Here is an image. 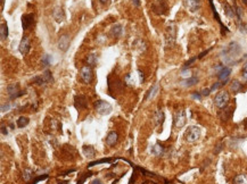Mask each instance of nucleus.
I'll return each instance as SVG.
<instances>
[{
	"instance_id": "46",
	"label": "nucleus",
	"mask_w": 247,
	"mask_h": 184,
	"mask_svg": "<svg viewBox=\"0 0 247 184\" xmlns=\"http://www.w3.org/2000/svg\"><path fill=\"white\" fill-rule=\"evenodd\" d=\"M132 2H133V5L137 6V7L140 6V0H132Z\"/></svg>"
},
{
	"instance_id": "50",
	"label": "nucleus",
	"mask_w": 247,
	"mask_h": 184,
	"mask_svg": "<svg viewBox=\"0 0 247 184\" xmlns=\"http://www.w3.org/2000/svg\"><path fill=\"white\" fill-rule=\"evenodd\" d=\"M117 181H118V180H116V181H115V182H113L112 184H116V182H117Z\"/></svg>"
},
{
	"instance_id": "49",
	"label": "nucleus",
	"mask_w": 247,
	"mask_h": 184,
	"mask_svg": "<svg viewBox=\"0 0 247 184\" xmlns=\"http://www.w3.org/2000/svg\"><path fill=\"white\" fill-rule=\"evenodd\" d=\"M242 1H244V4H246L247 5V0H242Z\"/></svg>"
},
{
	"instance_id": "18",
	"label": "nucleus",
	"mask_w": 247,
	"mask_h": 184,
	"mask_svg": "<svg viewBox=\"0 0 247 184\" xmlns=\"http://www.w3.org/2000/svg\"><path fill=\"white\" fill-rule=\"evenodd\" d=\"M53 16H54V18L56 19V22L60 23L65 19V13L60 7H56L54 9V11H53Z\"/></svg>"
},
{
	"instance_id": "13",
	"label": "nucleus",
	"mask_w": 247,
	"mask_h": 184,
	"mask_svg": "<svg viewBox=\"0 0 247 184\" xmlns=\"http://www.w3.org/2000/svg\"><path fill=\"white\" fill-rule=\"evenodd\" d=\"M230 74H231V68L228 67V66H224V67H222L220 70L219 74H218V77H219V80H220L223 84H226L227 82H228V80H229Z\"/></svg>"
},
{
	"instance_id": "21",
	"label": "nucleus",
	"mask_w": 247,
	"mask_h": 184,
	"mask_svg": "<svg viewBox=\"0 0 247 184\" xmlns=\"http://www.w3.org/2000/svg\"><path fill=\"white\" fill-rule=\"evenodd\" d=\"M163 151H164L163 147H162L161 144H158V143H156L155 146H153L151 149V153L154 155V156H162V155H163Z\"/></svg>"
},
{
	"instance_id": "47",
	"label": "nucleus",
	"mask_w": 247,
	"mask_h": 184,
	"mask_svg": "<svg viewBox=\"0 0 247 184\" xmlns=\"http://www.w3.org/2000/svg\"><path fill=\"white\" fill-rule=\"evenodd\" d=\"M4 5H5V0H1V10H4Z\"/></svg>"
},
{
	"instance_id": "44",
	"label": "nucleus",
	"mask_w": 247,
	"mask_h": 184,
	"mask_svg": "<svg viewBox=\"0 0 247 184\" xmlns=\"http://www.w3.org/2000/svg\"><path fill=\"white\" fill-rule=\"evenodd\" d=\"M221 149H222V144H219V146H216V149L214 150V153H218V152L220 151Z\"/></svg>"
},
{
	"instance_id": "14",
	"label": "nucleus",
	"mask_w": 247,
	"mask_h": 184,
	"mask_svg": "<svg viewBox=\"0 0 247 184\" xmlns=\"http://www.w3.org/2000/svg\"><path fill=\"white\" fill-rule=\"evenodd\" d=\"M34 23V15L33 14H25L22 16V27L23 30H27L32 26Z\"/></svg>"
},
{
	"instance_id": "8",
	"label": "nucleus",
	"mask_w": 247,
	"mask_h": 184,
	"mask_svg": "<svg viewBox=\"0 0 247 184\" xmlns=\"http://www.w3.org/2000/svg\"><path fill=\"white\" fill-rule=\"evenodd\" d=\"M229 102V94L227 92H219L214 98V103L219 108H224Z\"/></svg>"
},
{
	"instance_id": "32",
	"label": "nucleus",
	"mask_w": 247,
	"mask_h": 184,
	"mask_svg": "<svg viewBox=\"0 0 247 184\" xmlns=\"http://www.w3.org/2000/svg\"><path fill=\"white\" fill-rule=\"evenodd\" d=\"M224 10H226V15H227V16H229V17L237 16V15H236V11L233 10V9H232V8H231V7L228 5V4H226V5H224Z\"/></svg>"
},
{
	"instance_id": "34",
	"label": "nucleus",
	"mask_w": 247,
	"mask_h": 184,
	"mask_svg": "<svg viewBox=\"0 0 247 184\" xmlns=\"http://www.w3.org/2000/svg\"><path fill=\"white\" fill-rule=\"evenodd\" d=\"M222 85H223V83H222V82H216V83L213 84V87L211 88V91H215V90H218V89L221 88Z\"/></svg>"
},
{
	"instance_id": "3",
	"label": "nucleus",
	"mask_w": 247,
	"mask_h": 184,
	"mask_svg": "<svg viewBox=\"0 0 247 184\" xmlns=\"http://www.w3.org/2000/svg\"><path fill=\"white\" fill-rule=\"evenodd\" d=\"M54 79H53V74L49 70H46L42 73V75L35 76L32 80V82L37 85H46L49 83H53Z\"/></svg>"
},
{
	"instance_id": "20",
	"label": "nucleus",
	"mask_w": 247,
	"mask_h": 184,
	"mask_svg": "<svg viewBox=\"0 0 247 184\" xmlns=\"http://www.w3.org/2000/svg\"><path fill=\"white\" fill-rule=\"evenodd\" d=\"M82 151H83V155H84L87 158H92L95 157V155H96V151H95V149H93L92 146H87V144L83 146Z\"/></svg>"
},
{
	"instance_id": "40",
	"label": "nucleus",
	"mask_w": 247,
	"mask_h": 184,
	"mask_svg": "<svg viewBox=\"0 0 247 184\" xmlns=\"http://www.w3.org/2000/svg\"><path fill=\"white\" fill-rule=\"evenodd\" d=\"M193 98H195V99H200L202 98V93H198V92H194L193 93Z\"/></svg>"
},
{
	"instance_id": "33",
	"label": "nucleus",
	"mask_w": 247,
	"mask_h": 184,
	"mask_svg": "<svg viewBox=\"0 0 247 184\" xmlns=\"http://www.w3.org/2000/svg\"><path fill=\"white\" fill-rule=\"evenodd\" d=\"M50 63H51V57H50L49 55H44V56L42 57V59H41V64H42V66L48 67V66L50 65Z\"/></svg>"
},
{
	"instance_id": "16",
	"label": "nucleus",
	"mask_w": 247,
	"mask_h": 184,
	"mask_svg": "<svg viewBox=\"0 0 247 184\" xmlns=\"http://www.w3.org/2000/svg\"><path fill=\"white\" fill-rule=\"evenodd\" d=\"M121 157H113V158H102V159H99V160H93V162H90L89 164H88V168H91L93 167V166H96V165H100V164H104V162H106V164H112L113 162H115L116 159H120Z\"/></svg>"
},
{
	"instance_id": "2",
	"label": "nucleus",
	"mask_w": 247,
	"mask_h": 184,
	"mask_svg": "<svg viewBox=\"0 0 247 184\" xmlns=\"http://www.w3.org/2000/svg\"><path fill=\"white\" fill-rule=\"evenodd\" d=\"M177 39V27L174 23H170L165 30V43L167 48H171L175 43Z\"/></svg>"
},
{
	"instance_id": "29",
	"label": "nucleus",
	"mask_w": 247,
	"mask_h": 184,
	"mask_svg": "<svg viewBox=\"0 0 247 184\" xmlns=\"http://www.w3.org/2000/svg\"><path fill=\"white\" fill-rule=\"evenodd\" d=\"M242 83H239L238 81H233L232 83H231V91L235 92V93H237V92H239L240 90H242Z\"/></svg>"
},
{
	"instance_id": "39",
	"label": "nucleus",
	"mask_w": 247,
	"mask_h": 184,
	"mask_svg": "<svg viewBox=\"0 0 247 184\" xmlns=\"http://www.w3.org/2000/svg\"><path fill=\"white\" fill-rule=\"evenodd\" d=\"M9 108H11V105H2V106H1V111H2V113L8 111Z\"/></svg>"
},
{
	"instance_id": "12",
	"label": "nucleus",
	"mask_w": 247,
	"mask_h": 184,
	"mask_svg": "<svg viewBox=\"0 0 247 184\" xmlns=\"http://www.w3.org/2000/svg\"><path fill=\"white\" fill-rule=\"evenodd\" d=\"M31 49V42H30V39L27 37H24V38L21 40L20 42V47H18V50L22 55H27L29 51Z\"/></svg>"
},
{
	"instance_id": "11",
	"label": "nucleus",
	"mask_w": 247,
	"mask_h": 184,
	"mask_svg": "<svg viewBox=\"0 0 247 184\" xmlns=\"http://www.w3.org/2000/svg\"><path fill=\"white\" fill-rule=\"evenodd\" d=\"M81 79L83 80V81L86 82V83H91L92 81V68L91 66H83L82 68H81Z\"/></svg>"
},
{
	"instance_id": "26",
	"label": "nucleus",
	"mask_w": 247,
	"mask_h": 184,
	"mask_svg": "<svg viewBox=\"0 0 247 184\" xmlns=\"http://www.w3.org/2000/svg\"><path fill=\"white\" fill-rule=\"evenodd\" d=\"M29 123H30V119L27 118V117H24V116H22V117H20V118L17 119V126H18L20 129H23V127L27 126Z\"/></svg>"
},
{
	"instance_id": "7",
	"label": "nucleus",
	"mask_w": 247,
	"mask_h": 184,
	"mask_svg": "<svg viewBox=\"0 0 247 184\" xmlns=\"http://www.w3.org/2000/svg\"><path fill=\"white\" fill-rule=\"evenodd\" d=\"M7 92H8V94H9L11 100H15L17 98H20L25 94V91H21V90H20V85H18L17 83L9 84V85L7 87Z\"/></svg>"
},
{
	"instance_id": "30",
	"label": "nucleus",
	"mask_w": 247,
	"mask_h": 184,
	"mask_svg": "<svg viewBox=\"0 0 247 184\" xmlns=\"http://www.w3.org/2000/svg\"><path fill=\"white\" fill-rule=\"evenodd\" d=\"M93 175V173L92 172H86V173H83L82 175H81V177L79 180H78V182H76V184H83L84 183V181H86L88 177H90V176H92Z\"/></svg>"
},
{
	"instance_id": "38",
	"label": "nucleus",
	"mask_w": 247,
	"mask_h": 184,
	"mask_svg": "<svg viewBox=\"0 0 247 184\" xmlns=\"http://www.w3.org/2000/svg\"><path fill=\"white\" fill-rule=\"evenodd\" d=\"M31 176H32V175H31V171H25V172H24V179L26 180V181H29Z\"/></svg>"
},
{
	"instance_id": "43",
	"label": "nucleus",
	"mask_w": 247,
	"mask_h": 184,
	"mask_svg": "<svg viewBox=\"0 0 247 184\" xmlns=\"http://www.w3.org/2000/svg\"><path fill=\"white\" fill-rule=\"evenodd\" d=\"M211 49H212V48H211ZM211 49H209V50H205L204 52H202V54H199V56H197V57H198V59H200V58H203V57H204V56H205V55H206V54H209V50H211Z\"/></svg>"
},
{
	"instance_id": "28",
	"label": "nucleus",
	"mask_w": 247,
	"mask_h": 184,
	"mask_svg": "<svg viewBox=\"0 0 247 184\" xmlns=\"http://www.w3.org/2000/svg\"><path fill=\"white\" fill-rule=\"evenodd\" d=\"M197 82H198V77H197V76H193V77H190V79L184 80L182 83L183 85H186V87H191V85H195Z\"/></svg>"
},
{
	"instance_id": "31",
	"label": "nucleus",
	"mask_w": 247,
	"mask_h": 184,
	"mask_svg": "<svg viewBox=\"0 0 247 184\" xmlns=\"http://www.w3.org/2000/svg\"><path fill=\"white\" fill-rule=\"evenodd\" d=\"M87 60H88V64L91 66V67L92 66H96L97 63H98V58H97V56L96 55H92V54L88 56Z\"/></svg>"
},
{
	"instance_id": "24",
	"label": "nucleus",
	"mask_w": 247,
	"mask_h": 184,
	"mask_svg": "<svg viewBox=\"0 0 247 184\" xmlns=\"http://www.w3.org/2000/svg\"><path fill=\"white\" fill-rule=\"evenodd\" d=\"M8 37V27H7V24L2 23L1 26H0V38H1V41H4L5 39H7Z\"/></svg>"
},
{
	"instance_id": "41",
	"label": "nucleus",
	"mask_w": 247,
	"mask_h": 184,
	"mask_svg": "<svg viewBox=\"0 0 247 184\" xmlns=\"http://www.w3.org/2000/svg\"><path fill=\"white\" fill-rule=\"evenodd\" d=\"M209 93H211V89H204L202 91V96H209Z\"/></svg>"
},
{
	"instance_id": "51",
	"label": "nucleus",
	"mask_w": 247,
	"mask_h": 184,
	"mask_svg": "<svg viewBox=\"0 0 247 184\" xmlns=\"http://www.w3.org/2000/svg\"><path fill=\"white\" fill-rule=\"evenodd\" d=\"M246 126H247V122H246Z\"/></svg>"
},
{
	"instance_id": "19",
	"label": "nucleus",
	"mask_w": 247,
	"mask_h": 184,
	"mask_svg": "<svg viewBox=\"0 0 247 184\" xmlns=\"http://www.w3.org/2000/svg\"><path fill=\"white\" fill-rule=\"evenodd\" d=\"M116 141H117V133H116V132H113V131L109 132L107 134V138H106V144L112 147L116 143Z\"/></svg>"
},
{
	"instance_id": "37",
	"label": "nucleus",
	"mask_w": 247,
	"mask_h": 184,
	"mask_svg": "<svg viewBox=\"0 0 247 184\" xmlns=\"http://www.w3.org/2000/svg\"><path fill=\"white\" fill-rule=\"evenodd\" d=\"M196 59H198V57H194V58H191L190 60H188V61H187V63L184 64V68H187V67H189V66L191 65V64H193V63H194V61H195Z\"/></svg>"
},
{
	"instance_id": "36",
	"label": "nucleus",
	"mask_w": 247,
	"mask_h": 184,
	"mask_svg": "<svg viewBox=\"0 0 247 184\" xmlns=\"http://www.w3.org/2000/svg\"><path fill=\"white\" fill-rule=\"evenodd\" d=\"M137 72H138V76H139L140 83H144V81H145V76H144V73H142V72H141L140 70H138Z\"/></svg>"
},
{
	"instance_id": "15",
	"label": "nucleus",
	"mask_w": 247,
	"mask_h": 184,
	"mask_svg": "<svg viewBox=\"0 0 247 184\" xmlns=\"http://www.w3.org/2000/svg\"><path fill=\"white\" fill-rule=\"evenodd\" d=\"M70 47V38L69 35H62L58 40V49L62 51H66Z\"/></svg>"
},
{
	"instance_id": "4",
	"label": "nucleus",
	"mask_w": 247,
	"mask_h": 184,
	"mask_svg": "<svg viewBox=\"0 0 247 184\" xmlns=\"http://www.w3.org/2000/svg\"><path fill=\"white\" fill-rule=\"evenodd\" d=\"M95 110L100 115H108L112 113L113 107L112 105L104 100H97L95 102Z\"/></svg>"
},
{
	"instance_id": "1",
	"label": "nucleus",
	"mask_w": 247,
	"mask_h": 184,
	"mask_svg": "<svg viewBox=\"0 0 247 184\" xmlns=\"http://www.w3.org/2000/svg\"><path fill=\"white\" fill-rule=\"evenodd\" d=\"M240 51H242V48L239 44L237 42H230L229 46L222 52L223 60L226 63H235V59L240 55Z\"/></svg>"
},
{
	"instance_id": "9",
	"label": "nucleus",
	"mask_w": 247,
	"mask_h": 184,
	"mask_svg": "<svg viewBox=\"0 0 247 184\" xmlns=\"http://www.w3.org/2000/svg\"><path fill=\"white\" fill-rule=\"evenodd\" d=\"M186 122H187V117H186L184 110H179L175 114V117H174V125H175V127L181 129V127H183L186 125Z\"/></svg>"
},
{
	"instance_id": "48",
	"label": "nucleus",
	"mask_w": 247,
	"mask_h": 184,
	"mask_svg": "<svg viewBox=\"0 0 247 184\" xmlns=\"http://www.w3.org/2000/svg\"><path fill=\"white\" fill-rule=\"evenodd\" d=\"M100 1H102V4H105V2H106V1H107V0H100Z\"/></svg>"
},
{
	"instance_id": "22",
	"label": "nucleus",
	"mask_w": 247,
	"mask_h": 184,
	"mask_svg": "<svg viewBox=\"0 0 247 184\" xmlns=\"http://www.w3.org/2000/svg\"><path fill=\"white\" fill-rule=\"evenodd\" d=\"M164 118H165L164 113H163L162 110H157V111H156V114H155V116H154V119H155L156 125H162L163 124Z\"/></svg>"
},
{
	"instance_id": "35",
	"label": "nucleus",
	"mask_w": 247,
	"mask_h": 184,
	"mask_svg": "<svg viewBox=\"0 0 247 184\" xmlns=\"http://www.w3.org/2000/svg\"><path fill=\"white\" fill-rule=\"evenodd\" d=\"M242 79L247 82V63H245V65L242 67Z\"/></svg>"
},
{
	"instance_id": "5",
	"label": "nucleus",
	"mask_w": 247,
	"mask_h": 184,
	"mask_svg": "<svg viewBox=\"0 0 247 184\" xmlns=\"http://www.w3.org/2000/svg\"><path fill=\"white\" fill-rule=\"evenodd\" d=\"M151 10L156 15H165L169 10V5L166 0H156L151 5Z\"/></svg>"
},
{
	"instance_id": "27",
	"label": "nucleus",
	"mask_w": 247,
	"mask_h": 184,
	"mask_svg": "<svg viewBox=\"0 0 247 184\" xmlns=\"http://www.w3.org/2000/svg\"><path fill=\"white\" fill-rule=\"evenodd\" d=\"M157 91H158V85H157V84H154V85L149 89V91H148V93H147V96H146L145 99L147 100V99H151V98H154V96L157 93Z\"/></svg>"
},
{
	"instance_id": "10",
	"label": "nucleus",
	"mask_w": 247,
	"mask_h": 184,
	"mask_svg": "<svg viewBox=\"0 0 247 184\" xmlns=\"http://www.w3.org/2000/svg\"><path fill=\"white\" fill-rule=\"evenodd\" d=\"M74 107H75L78 110L86 109L87 107H88V100H87L86 96H82V94L75 96V97H74Z\"/></svg>"
},
{
	"instance_id": "42",
	"label": "nucleus",
	"mask_w": 247,
	"mask_h": 184,
	"mask_svg": "<svg viewBox=\"0 0 247 184\" xmlns=\"http://www.w3.org/2000/svg\"><path fill=\"white\" fill-rule=\"evenodd\" d=\"M1 133H2V135H7V134H8V131H7V127H5L4 125L1 126Z\"/></svg>"
},
{
	"instance_id": "6",
	"label": "nucleus",
	"mask_w": 247,
	"mask_h": 184,
	"mask_svg": "<svg viewBox=\"0 0 247 184\" xmlns=\"http://www.w3.org/2000/svg\"><path fill=\"white\" fill-rule=\"evenodd\" d=\"M200 133L202 132H200V129L198 126H190L188 130L186 131L184 136L188 142H195L200 138Z\"/></svg>"
},
{
	"instance_id": "17",
	"label": "nucleus",
	"mask_w": 247,
	"mask_h": 184,
	"mask_svg": "<svg viewBox=\"0 0 247 184\" xmlns=\"http://www.w3.org/2000/svg\"><path fill=\"white\" fill-rule=\"evenodd\" d=\"M186 7L191 13H195V11L198 10L199 7H200V0H186Z\"/></svg>"
},
{
	"instance_id": "25",
	"label": "nucleus",
	"mask_w": 247,
	"mask_h": 184,
	"mask_svg": "<svg viewBox=\"0 0 247 184\" xmlns=\"http://www.w3.org/2000/svg\"><path fill=\"white\" fill-rule=\"evenodd\" d=\"M122 33V26L120 25V24H115V25H113L112 26V28H111V34L113 35V37H120V34Z\"/></svg>"
},
{
	"instance_id": "45",
	"label": "nucleus",
	"mask_w": 247,
	"mask_h": 184,
	"mask_svg": "<svg viewBox=\"0 0 247 184\" xmlns=\"http://www.w3.org/2000/svg\"><path fill=\"white\" fill-rule=\"evenodd\" d=\"M91 184H102V181L99 179H96V180H93L91 182Z\"/></svg>"
},
{
	"instance_id": "23",
	"label": "nucleus",
	"mask_w": 247,
	"mask_h": 184,
	"mask_svg": "<svg viewBox=\"0 0 247 184\" xmlns=\"http://www.w3.org/2000/svg\"><path fill=\"white\" fill-rule=\"evenodd\" d=\"M209 5H211V8H212V10H213V14H214L215 19H216L218 22L220 23V25H221V27H222V30H224V31H227V32H228V28H227L226 26H223V24H222V22H221V19H220V16H219V14L216 13V9H215L214 5H213V0H209Z\"/></svg>"
}]
</instances>
